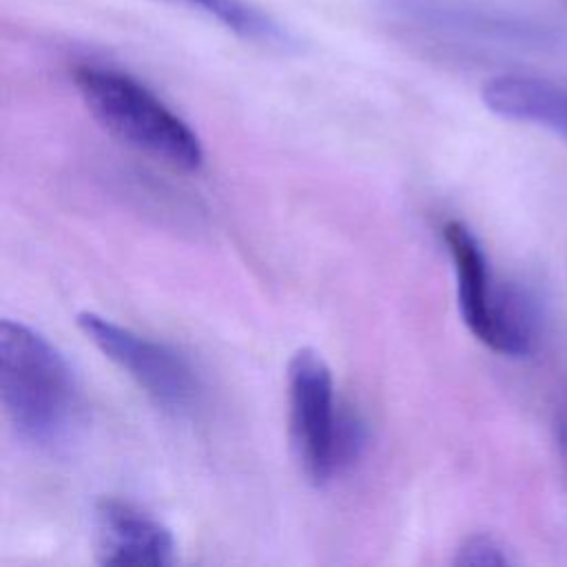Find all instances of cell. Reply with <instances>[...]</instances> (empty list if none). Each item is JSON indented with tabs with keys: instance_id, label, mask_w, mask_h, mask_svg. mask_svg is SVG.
<instances>
[{
	"instance_id": "7a4b0ae2",
	"label": "cell",
	"mask_w": 567,
	"mask_h": 567,
	"mask_svg": "<svg viewBox=\"0 0 567 567\" xmlns=\"http://www.w3.org/2000/svg\"><path fill=\"white\" fill-rule=\"evenodd\" d=\"M71 78L89 113L111 135L175 168L202 166L197 133L144 82L104 64H78Z\"/></svg>"
},
{
	"instance_id": "52a82bcc",
	"label": "cell",
	"mask_w": 567,
	"mask_h": 567,
	"mask_svg": "<svg viewBox=\"0 0 567 567\" xmlns=\"http://www.w3.org/2000/svg\"><path fill=\"white\" fill-rule=\"evenodd\" d=\"M485 106L507 120L545 126L567 140V86L529 75H496L483 84Z\"/></svg>"
},
{
	"instance_id": "6da1fadb",
	"label": "cell",
	"mask_w": 567,
	"mask_h": 567,
	"mask_svg": "<svg viewBox=\"0 0 567 567\" xmlns=\"http://www.w3.org/2000/svg\"><path fill=\"white\" fill-rule=\"evenodd\" d=\"M0 399L20 439L53 450L80 421V388L62 352L33 328L0 323Z\"/></svg>"
},
{
	"instance_id": "3957f363",
	"label": "cell",
	"mask_w": 567,
	"mask_h": 567,
	"mask_svg": "<svg viewBox=\"0 0 567 567\" xmlns=\"http://www.w3.org/2000/svg\"><path fill=\"white\" fill-rule=\"evenodd\" d=\"M443 241L454 264L458 312L467 330L498 354H529L534 312L525 295L494 281L481 241L463 221L450 219L443 226Z\"/></svg>"
},
{
	"instance_id": "5b68a950",
	"label": "cell",
	"mask_w": 567,
	"mask_h": 567,
	"mask_svg": "<svg viewBox=\"0 0 567 567\" xmlns=\"http://www.w3.org/2000/svg\"><path fill=\"white\" fill-rule=\"evenodd\" d=\"M75 321L84 337L126 372L162 412L186 416L199 405L202 383L182 352L97 312H80Z\"/></svg>"
},
{
	"instance_id": "277c9868",
	"label": "cell",
	"mask_w": 567,
	"mask_h": 567,
	"mask_svg": "<svg viewBox=\"0 0 567 567\" xmlns=\"http://www.w3.org/2000/svg\"><path fill=\"white\" fill-rule=\"evenodd\" d=\"M348 410L334 396L332 372L323 357L312 348L297 350L288 361L290 441L299 470L317 487L341 474Z\"/></svg>"
},
{
	"instance_id": "9c48e42d",
	"label": "cell",
	"mask_w": 567,
	"mask_h": 567,
	"mask_svg": "<svg viewBox=\"0 0 567 567\" xmlns=\"http://www.w3.org/2000/svg\"><path fill=\"white\" fill-rule=\"evenodd\" d=\"M454 565L463 567H503L512 565V556L507 554L505 545L489 534H474L467 536L461 547L456 549Z\"/></svg>"
},
{
	"instance_id": "ba28073f",
	"label": "cell",
	"mask_w": 567,
	"mask_h": 567,
	"mask_svg": "<svg viewBox=\"0 0 567 567\" xmlns=\"http://www.w3.org/2000/svg\"><path fill=\"white\" fill-rule=\"evenodd\" d=\"M157 2H168L173 7H182L193 13H199L210 22H217L221 29H226L235 38L257 47L288 51L297 44L295 35L275 16H270L266 9H261L250 0H157Z\"/></svg>"
},
{
	"instance_id": "8992f818",
	"label": "cell",
	"mask_w": 567,
	"mask_h": 567,
	"mask_svg": "<svg viewBox=\"0 0 567 567\" xmlns=\"http://www.w3.org/2000/svg\"><path fill=\"white\" fill-rule=\"evenodd\" d=\"M97 563L120 567H166L175 563L171 529L137 505L106 496L95 505Z\"/></svg>"
}]
</instances>
